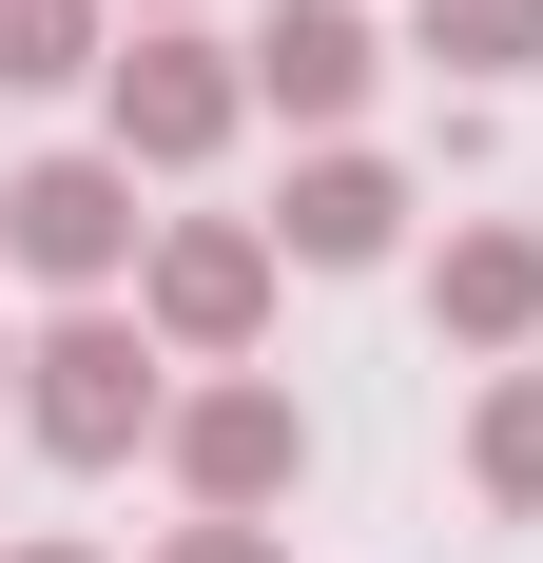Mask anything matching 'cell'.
I'll return each mask as SVG.
<instances>
[{
	"instance_id": "6da1fadb",
	"label": "cell",
	"mask_w": 543,
	"mask_h": 563,
	"mask_svg": "<svg viewBox=\"0 0 543 563\" xmlns=\"http://www.w3.org/2000/svg\"><path fill=\"white\" fill-rule=\"evenodd\" d=\"M233 117H253V40H195V20H136V40L98 58V156L136 175H214Z\"/></svg>"
},
{
	"instance_id": "9c48e42d",
	"label": "cell",
	"mask_w": 543,
	"mask_h": 563,
	"mask_svg": "<svg viewBox=\"0 0 543 563\" xmlns=\"http://www.w3.org/2000/svg\"><path fill=\"white\" fill-rule=\"evenodd\" d=\"M466 466H486V506L543 525V369H486V428H466Z\"/></svg>"
},
{
	"instance_id": "4fadbf2b",
	"label": "cell",
	"mask_w": 543,
	"mask_h": 563,
	"mask_svg": "<svg viewBox=\"0 0 543 563\" xmlns=\"http://www.w3.org/2000/svg\"><path fill=\"white\" fill-rule=\"evenodd\" d=\"M0 563H98V544H0Z\"/></svg>"
},
{
	"instance_id": "277c9868",
	"label": "cell",
	"mask_w": 543,
	"mask_h": 563,
	"mask_svg": "<svg viewBox=\"0 0 543 563\" xmlns=\"http://www.w3.org/2000/svg\"><path fill=\"white\" fill-rule=\"evenodd\" d=\"M0 253L58 291V311H98L156 233H136V156H40V175H0Z\"/></svg>"
},
{
	"instance_id": "7c38bea8",
	"label": "cell",
	"mask_w": 543,
	"mask_h": 563,
	"mask_svg": "<svg viewBox=\"0 0 543 563\" xmlns=\"http://www.w3.org/2000/svg\"><path fill=\"white\" fill-rule=\"evenodd\" d=\"M156 563H291V544H272V525H175Z\"/></svg>"
},
{
	"instance_id": "7a4b0ae2",
	"label": "cell",
	"mask_w": 543,
	"mask_h": 563,
	"mask_svg": "<svg viewBox=\"0 0 543 563\" xmlns=\"http://www.w3.org/2000/svg\"><path fill=\"white\" fill-rule=\"evenodd\" d=\"M20 428H40L58 466H136V448L175 428V389H156V331H136L117 291H98V311H58V331L20 350Z\"/></svg>"
},
{
	"instance_id": "3957f363",
	"label": "cell",
	"mask_w": 543,
	"mask_h": 563,
	"mask_svg": "<svg viewBox=\"0 0 543 563\" xmlns=\"http://www.w3.org/2000/svg\"><path fill=\"white\" fill-rule=\"evenodd\" d=\"M272 273H291V253H272V214H175L156 253H136V331L195 350V369H233V350L272 331Z\"/></svg>"
},
{
	"instance_id": "30bf717a",
	"label": "cell",
	"mask_w": 543,
	"mask_h": 563,
	"mask_svg": "<svg viewBox=\"0 0 543 563\" xmlns=\"http://www.w3.org/2000/svg\"><path fill=\"white\" fill-rule=\"evenodd\" d=\"M98 0H0V98H58V78H98Z\"/></svg>"
},
{
	"instance_id": "9a60e30c",
	"label": "cell",
	"mask_w": 543,
	"mask_h": 563,
	"mask_svg": "<svg viewBox=\"0 0 543 563\" xmlns=\"http://www.w3.org/2000/svg\"><path fill=\"white\" fill-rule=\"evenodd\" d=\"M0 408H20V350H0Z\"/></svg>"
},
{
	"instance_id": "52a82bcc",
	"label": "cell",
	"mask_w": 543,
	"mask_h": 563,
	"mask_svg": "<svg viewBox=\"0 0 543 563\" xmlns=\"http://www.w3.org/2000/svg\"><path fill=\"white\" fill-rule=\"evenodd\" d=\"M272 253H291V273H388V253H408V175H388V156H350V136H330V156H291Z\"/></svg>"
},
{
	"instance_id": "8fae6325",
	"label": "cell",
	"mask_w": 543,
	"mask_h": 563,
	"mask_svg": "<svg viewBox=\"0 0 543 563\" xmlns=\"http://www.w3.org/2000/svg\"><path fill=\"white\" fill-rule=\"evenodd\" d=\"M428 58L446 78H543V0H428Z\"/></svg>"
},
{
	"instance_id": "ba28073f",
	"label": "cell",
	"mask_w": 543,
	"mask_h": 563,
	"mask_svg": "<svg viewBox=\"0 0 543 563\" xmlns=\"http://www.w3.org/2000/svg\"><path fill=\"white\" fill-rule=\"evenodd\" d=\"M428 311H446V350H524V331H543V233H524V214H466V233L428 253Z\"/></svg>"
},
{
	"instance_id": "5b68a950",
	"label": "cell",
	"mask_w": 543,
	"mask_h": 563,
	"mask_svg": "<svg viewBox=\"0 0 543 563\" xmlns=\"http://www.w3.org/2000/svg\"><path fill=\"white\" fill-rule=\"evenodd\" d=\"M175 486H195V525H272L291 506V466H311V408L272 389V369H214V389H175Z\"/></svg>"
},
{
	"instance_id": "5bb4252c",
	"label": "cell",
	"mask_w": 543,
	"mask_h": 563,
	"mask_svg": "<svg viewBox=\"0 0 543 563\" xmlns=\"http://www.w3.org/2000/svg\"><path fill=\"white\" fill-rule=\"evenodd\" d=\"M136 20H195V0H136Z\"/></svg>"
},
{
	"instance_id": "8992f818",
	"label": "cell",
	"mask_w": 543,
	"mask_h": 563,
	"mask_svg": "<svg viewBox=\"0 0 543 563\" xmlns=\"http://www.w3.org/2000/svg\"><path fill=\"white\" fill-rule=\"evenodd\" d=\"M369 78H388L369 0H272V20H253V117H291V136H350Z\"/></svg>"
}]
</instances>
